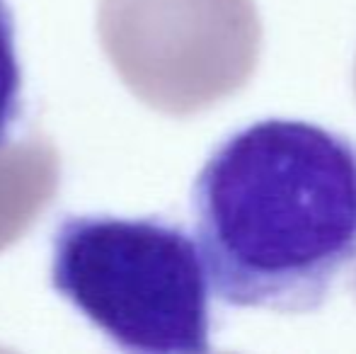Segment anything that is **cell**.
Returning a JSON list of instances; mask_svg holds the SVG:
<instances>
[{
  "mask_svg": "<svg viewBox=\"0 0 356 354\" xmlns=\"http://www.w3.org/2000/svg\"><path fill=\"white\" fill-rule=\"evenodd\" d=\"M216 298L313 313L356 282V146L303 119H259L213 148L192 189Z\"/></svg>",
  "mask_w": 356,
  "mask_h": 354,
  "instance_id": "obj_1",
  "label": "cell"
},
{
  "mask_svg": "<svg viewBox=\"0 0 356 354\" xmlns=\"http://www.w3.org/2000/svg\"><path fill=\"white\" fill-rule=\"evenodd\" d=\"M22 117V68L15 44V17L0 0V148L13 141Z\"/></svg>",
  "mask_w": 356,
  "mask_h": 354,
  "instance_id": "obj_3",
  "label": "cell"
},
{
  "mask_svg": "<svg viewBox=\"0 0 356 354\" xmlns=\"http://www.w3.org/2000/svg\"><path fill=\"white\" fill-rule=\"evenodd\" d=\"M51 284L119 350H211V284L194 238L160 218L66 216L51 241Z\"/></svg>",
  "mask_w": 356,
  "mask_h": 354,
  "instance_id": "obj_2",
  "label": "cell"
}]
</instances>
